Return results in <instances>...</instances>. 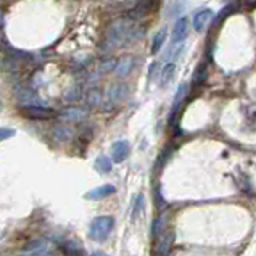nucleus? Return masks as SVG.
<instances>
[{"instance_id": "obj_1", "label": "nucleus", "mask_w": 256, "mask_h": 256, "mask_svg": "<svg viewBox=\"0 0 256 256\" xmlns=\"http://www.w3.org/2000/svg\"><path fill=\"white\" fill-rule=\"evenodd\" d=\"M144 28H139L132 19L123 18L114 21L112 26L107 29V36H105V47L107 48H116L124 44H129L132 41L142 37Z\"/></svg>"}, {"instance_id": "obj_2", "label": "nucleus", "mask_w": 256, "mask_h": 256, "mask_svg": "<svg viewBox=\"0 0 256 256\" xmlns=\"http://www.w3.org/2000/svg\"><path fill=\"white\" fill-rule=\"evenodd\" d=\"M113 227H114V219L112 216H98V218H94V221L90 223L89 237L95 240V242H103L112 234Z\"/></svg>"}, {"instance_id": "obj_3", "label": "nucleus", "mask_w": 256, "mask_h": 256, "mask_svg": "<svg viewBox=\"0 0 256 256\" xmlns=\"http://www.w3.org/2000/svg\"><path fill=\"white\" fill-rule=\"evenodd\" d=\"M128 97V85L124 84H113L112 87L108 89L107 97H105L103 102V110L105 112H110V110L119 107L124 98Z\"/></svg>"}, {"instance_id": "obj_4", "label": "nucleus", "mask_w": 256, "mask_h": 256, "mask_svg": "<svg viewBox=\"0 0 256 256\" xmlns=\"http://www.w3.org/2000/svg\"><path fill=\"white\" fill-rule=\"evenodd\" d=\"M21 114L24 118L32 119V121H47L57 116L55 110L48 107H41V105H28V107L21 108Z\"/></svg>"}, {"instance_id": "obj_5", "label": "nucleus", "mask_w": 256, "mask_h": 256, "mask_svg": "<svg viewBox=\"0 0 256 256\" xmlns=\"http://www.w3.org/2000/svg\"><path fill=\"white\" fill-rule=\"evenodd\" d=\"M130 153V145L126 140H118V142L113 144L112 147V158L114 163H123L124 160L129 157Z\"/></svg>"}, {"instance_id": "obj_6", "label": "nucleus", "mask_w": 256, "mask_h": 256, "mask_svg": "<svg viewBox=\"0 0 256 256\" xmlns=\"http://www.w3.org/2000/svg\"><path fill=\"white\" fill-rule=\"evenodd\" d=\"M87 110L81 108V107H71V108H66L62 112V116L64 121H69V123H81L87 118Z\"/></svg>"}, {"instance_id": "obj_7", "label": "nucleus", "mask_w": 256, "mask_h": 256, "mask_svg": "<svg viewBox=\"0 0 256 256\" xmlns=\"http://www.w3.org/2000/svg\"><path fill=\"white\" fill-rule=\"evenodd\" d=\"M189 34V19L182 16L179 18L174 24V31H173V44H180L187 37Z\"/></svg>"}, {"instance_id": "obj_8", "label": "nucleus", "mask_w": 256, "mask_h": 256, "mask_svg": "<svg viewBox=\"0 0 256 256\" xmlns=\"http://www.w3.org/2000/svg\"><path fill=\"white\" fill-rule=\"evenodd\" d=\"M60 252L64 256H84L82 245H79L76 240H64L60 243Z\"/></svg>"}, {"instance_id": "obj_9", "label": "nucleus", "mask_w": 256, "mask_h": 256, "mask_svg": "<svg viewBox=\"0 0 256 256\" xmlns=\"http://www.w3.org/2000/svg\"><path fill=\"white\" fill-rule=\"evenodd\" d=\"M116 192V187L112 184H107V185H102V187H97V189H92L90 192L85 193V198L89 200H100V198H107L108 195H113Z\"/></svg>"}, {"instance_id": "obj_10", "label": "nucleus", "mask_w": 256, "mask_h": 256, "mask_svg": "<svg viewBox=\"0 0 256 256\" xmlns=\"http://www.w3.org/2000/svg\"><path fill=\"white\" fill-rule=\"evenodd\" d=\"M214 16V13L211 12V10H202V12H198L197 15H195L193 18V26L197 31H203L205 28H207V24L211 21Z\"/></svg>"}, {"instance_id": "obj_11", "label": "nucleus", "mask_w": 256, "mask_h": 256, "mask_svg": "<svg viewBox=\"0 0 256 256\" xmlns=\"http://www.w3.org/2000/svg\"><path fill=\"white\" fill-rule=\"evenodd\" d=\"M134 58L132 57H123L119 62H116V66H114V71H116V74L119 78H124L128 76V74L132 71L134 69Z\"/></svg>"}, {"instance_id": "obj_12", "label": "nucleus", "mask_w": 256, "mask_h": 256, "mask_svg": "<svg viewBox=\"0 0 256 256\" xmlns=\"http://www.w3.org/2000/svg\"><path fill=\"white\" fill-rule=\"evenodd\" d=\"M85 103H87V107H90V108L100 107V105L103 103V94H102V90H100L98 87L89 89L87 94H85Z\"/></svg>"}, {"instance_id": "obj_13", "label": "nucleus", "mask_w": 256, "mask_h": 256, "mask_svg": "<svg viewBox=\"0 0 256 256\" xmlns=\"http://www.w3.org/2000/svg\"><path fill=\"white\" fill-rule=\"evenodd\" d=\"M166 37H168V29L166 28L160 29V31L157 32V36L153 37V42H152V53L153 55L158 53L160 50H161L164 41H166Z\"/></svg>"}, {"instance_id": "obj_14", "label": "nucleus", "mask_w": 256, "mask_h": 256, "mask_svg": "<svg viewBox=\"0 0 256 256\" xmlns=\"http://www.w3.org/2000/svg\"><path fill=\"white\" fill-rule=\"evenodd\" d=\"M176 73V64L174 63H168L166 66L161 69V87H166V85L173 81Z\"/></svg>"}, {"instance_id": "obj_15", "label": "nucleus", "mask_w": 256, "mask_h": 256, "mask_svg": "<svg viewBox=\"0 0 256 256\" xmlns=\"http://www.w3.org/2000/svg\"><path fill=\"white\" fill-rule=\"evenodd\" d=\"M95 168H97L100 173H110L113 168V163L108 157H98L95 160Z\"/></svg>"}, {"instance_id": "obj_16", "label": "nucleus", "mask_w": 256, "mask_h": 256, "mask_svg": "<svg viewBox=\"0 0 256 256\" xmlns=\"http://www.w3.org/2000/svg\"><path fill=\"white\" fill-rule=\"evenodd\" d=\"M53 135H55V139L57 140H62V142H64V140H68V139H71L73 137V130L66 128V126H60L53 130Z\"/></svg>"}, {"instance_id": "obj_17", "label": "nucleus", "mask_w": 256, "mask_h": 256, "mask_svg": "<svg viewBox=\"0 0 256 256\" xmlns=\"http://www.w3.org/2000/svg\"><path fill=\"white\" fill-rule=\"evenodd\" d=\"M81 97H82V87L81 85H74V87L64 95V100H66V102H78V100H81Z\"/></svg>"}, {"instance_id": "obj_18", "label": "nucleus", "mask_w": 256, "mask_h": 256, "mask_svg": "<svg viewBox=\"0 0 256 256\" xmlns=\"http://www.w3.org/2000/svg\"><path fill=\"white\" fill-rule=\"evenodd\" d=\"M44 245L45 242L41 239H37V240H34V242L31 245H26V248H24V252H39V250H42L44 248Z\"/></svg>"}, {"instance_id": "obj_19", "label": "nucleus", "mask_w": 256, "mask_h": 256, "mask_svg": "<svg viewBox=\"0 0 256 256\" xmlns=\"http://www.w3.org/2000/svg\"><path fill=\"white\" fill-rule=\"evenodd\" d=\"M15 135V130L13 129H8V128H0V142L2 140H7L10 137H13Z\"/></svg>"}, {"instance_id": "obj_20", "label": "nucleus", "mask_w": 256, "mask_h": 256, "mask_svg": "<svg viewBox=\"0 0 256 256\" xmlns=\"http://www.w3.org/2000/svg\"><path fill=\"white\" fill-rule=\"evenodd\" d=\"M185 90H187V87H185V85H180V87H179V90H177V95H176V98H174V108H177V105L180 103V100L184 98Z\"/></svg>"}, {"instance_id": "obj_21", "label": "nucleus", "mask_w": 256, "mask_h": 256, "mask_svg": "<svg viewBox=\"0 0 256 256\" xmlns=\"http://www.w3.org/2000/svg\"><path fill=\"white\" fill-rule=\"evenodd\" d=\"M158 73H161V69H160V63H153L152 66H150V71H148V78H150V79H152V81H153V79L158 76Z\"/></svg>"}, {"instance_id": "obj_22", "label": "nucleus", "mask_w": 256, "mask_h": 256, "mask_svg": "<svg viewBox=\"0 0 256 256\" xmlns=\"http://www.w3.org/2000/svg\"><path fill=\"white\" fill-rule=\"evenodd\" d=\"M3 24H5V18H3V12L0 10V29L3 28Z\"/></svg>"}, {"instance_id": "obj_23", "label": "nucleus", "mask_w": 256, "mask_h": 256, "mask_svg": "<svg viewBox=\"0 0 256 256\" xmlns=\"http://www.w3.org/2000/svg\"><path fill=\"white\" fill-rule=\"evenodd\" d=\"M90 256H107V255H105V253H102V252H94V253L90 255Z\"/></svg>"}, {"instance_id": "obj_24", "label": "nucleus", "mask_w": 256, "mask_h": 256, "mask_svg": "<svg viewBox=\"0 0 256 256\" xmlns=\"http://www.w3.org/2000/svg\"><path fill=\"white\" fill-rule=\"evenodd\" d=\"M248 5H256V0H247Z\"/></svg>"}]
</instances>
